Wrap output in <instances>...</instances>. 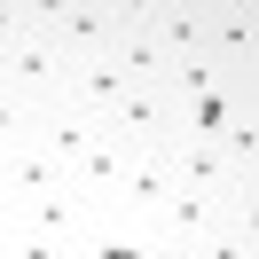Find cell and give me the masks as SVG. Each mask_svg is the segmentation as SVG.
<instances>
[{
	"label": "cell",
	"instance_id": "cell-1",
	"mask_svg": "<svg viewBox=\"0 0 259 259\" xmlns=\"http://www.w3.org/2000/svg\"><path fill=\"white\" fill-rule=\"evenodd\" d=\"M0 87H8V95H24L32 110H48V102H63L71 63H63V55H55L39 32H24L16 48H0Z\"/></svg>",
	"mask_w": 259,
	"mask_h": 259
},
{
	"label": "cell",
	"instance_id": "cell-2",
	"mask_svg": "<svg viewBox=\"0 0 259 259\" xmlns=\"http://www.w3.org/2000/svg\"><path fill=\"white\" fill-rule=\"evenodd\" d=\"M165 165H173V189L204 196V204H251L236 189V165L220 157V142H196V134H173L165 142Z\"/></svg>",
	"mask_w": 259,
	"mask_h": 259
},
{
	"label": "cell",
	"instance_id": "cell-3",
	"mask_svg": "<svg viewBox=\"0 0 259 259\" xmlns=\"http://www.w3.org/2000/svg\"><path fill=\"white\" fill-rule=\"evenodd\" d=\"M165 196H173V165H165V149H126V173H118V196L110 212L134 228H149L165 212Z\"/></svg>",
	"mask_w": 259,
	"mask_h": 259
},
{
	"label": "cell",
	"instance_id": "cell-4",
	"mask_svg": "<svg viewBox=\"0 0 259 259\" xmlns=\"http://www.w3.org/2000/svg\"><path fill=\"white\" fill-rule=\"evenodd\" d=\"M102 134H118L126 149H165L173 142V95L165 87H126L118 110L102 118Z\"/></svg>",
	"mask_w": 259,
	"mask_h": 259
},
{
	"label": "cell",
	"instance_id": "cell-5",
	"mask_svg": "<svg viewBox=\"0 0 259 259\" xmlns=\"http://www.w3.org/2000/svg\"><path fill=\"white\" fill-rule=\"evenodd\" d=\"M95 134H102V126H95L87 110H71V102H48V110L32 118V142L48 149V157L63 165V173H71V165L87 157V149H95Z\"/></svg>",
	"mask_w": 259,
	"mask_h": 259
},
{
	"label": "cell",
	"instance_id": "cell-6",
	"mask_svg": "<svg viewBox=\"0 0 259 259\" xmlns=\"http://www.w3.org/2000/svg\"><path fill=\"white\" fill-rule=\"evenodd\" d=\"M251 48H259V16L251 8H204V55L220 71H251Z\"/></svg>",
	"mask_w": 259,
	"mask_h": 259
},
{
	"label": "cell",
	"instance_id": "cell-7",
	"mask_svg": "<svg viewBox=\"0 0 259 259\" xmlns=\"http://www.w3.org/2000/svg\"><path fill=\"white\" fill-rule=\"evenodd\" d=\"M149 39L165 48V63H189V55H204V8H189V0H157V8H142Z\"/></svg>",
	"mask_w": 259,
	"mask_h": 259
},
{
	"label": "cell",
	"instance_id": "cell-8",
	"mask_svg": "<svg viewBox=\"0 0 259 259\" xmlns=\"http://www.w3.org/2000/svg\"><path fill=\"white\" fill-rule=\"evenodd\" d=\"M16 220L32 228V236H48V243H63V251H79V236L95 228V212H87L71 189H55V196H39V204H24Z\"/></svg>",
	"mask_w": 259,
	"mask_h": 259
},
{
	"label": "cell",
	"instance_id": "cell-9",
	"mask_svg": "<svg viewBox=\"0 0 259 259\" xmlns=\"http://www.w3.org/2000/svg\"><path fill=\"white\" fill-rule=\"evenodd\" d=\"M110 63H118V79H126V87H165V71H173V63H165V48L149 39V24H142V16H134L126 32H118Z\"/></svg>",
	"mask_w": 259,
	"mask_h": 259
},
{
	"label": "cell",
	"instance_id": "cell-10",
	"mask_svg": "<svg viewBox=\"0 0 259 259\" xmlns=\"http://www.w3.org/2000/svg\"><path fill=\"white\" fill-rule=\"evenodd\" d=\"M212 220H220V204H204V196L173 189V196H165V212L149 220V236H157V243H181V251H189V243H204V228H212Z\"/></svg>",
	"mask_w": 259,
	"mask_h": 259
},
{
	"label": "cell",
	"instance_id": "cell-11",
	"mask_svg": "<svg viewBox=\"0 0 259 259\" xmlns=\"http://www.w3.org/2000/svg\"><path fill=\"white\" fill-rule=\"evenodd\" d=\"M189 259H251V204H220V220L204 228V243H189Z\"/></svg>",
	"mask_w": 259,
	"mask_h": 259
},
{
	"label": "cell",
	"instance_id": "cell-12",
	"mask_svg": "<svg viewBox=\"0 0 259 259\" xmlns=\"http://www.w3.org/2000/svg\"><path fill=\"white\" fill-rule=\"evenodd\" d=\"M32 102H24V95H8V87H0V149H16V142H32Z\"/></svg>",
	"mask_w": 259,
	"mask_h": 259
},
{
	"label": "cell",
	"instance_id": "cell-13",
	"mask_svg": "<svg viewBox=\"0 0 259 259\" xmlns=\"http://www.w3.org/2000/svg\"><path fill=\"white\" fill-rule=\"evenodd\" d=\"M8 259H79V251H63V243H48V236H32V228L16 220V236H8Z\"/></svg>",
	"mask_w": 259,
	"mask_h": 259
},
{
	"label": "cell",
	"instance_id": "cell-14",
	"mask_svg": "<svg viewBox=\"0 0 259 259\" xmlns=\"http://www.w3.org/2000/svg\"><path fill=\"white\" fill-rule=\"evenodd\" d=\"M8 236H16V212L0 204V259H8Z\"/></svg>",
	"mask_w": 259,
	"mask_h": 259
},
{
	"label": "cell",
	"instance_id": "cell-15",
	"mask_svg": "<svg viewBox=\"0 0 259 259\" xmlns=\"http://www.w3.org/2000/svg\"><path fill=\"white\" fill-rule=\"evenodd\" d=\"M0 204H8V196H0Z\"/></svg>",
	"mask_w": 259,
	"mask_h": 259
}]
</instances>
